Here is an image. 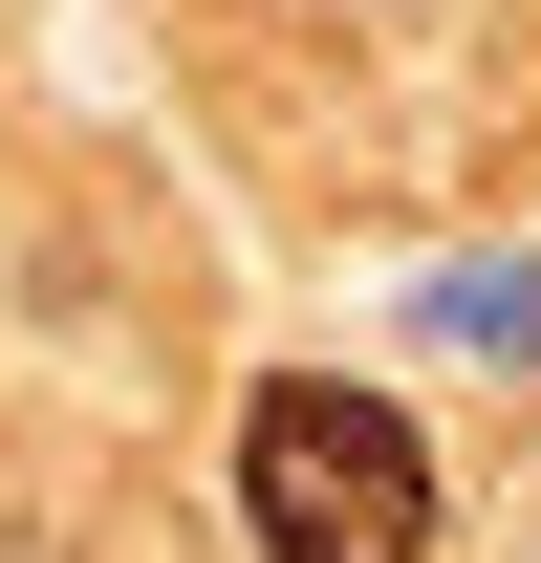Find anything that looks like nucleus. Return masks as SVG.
<instances>
[{"mask_svg":"<svg viewBox=\"0 0 541 563\" xmlns=\"http://www.w3.org/2000/svg\"><path fill=\"white\" fill-rule=\"evenodd\" d=\"M239 542L261 563H433V433L368 368H281L239 412Z\"/></svg>","mask_w":541,"mask_h":563,"instance_id":"1","label":"nucleus"}]
</instances>
